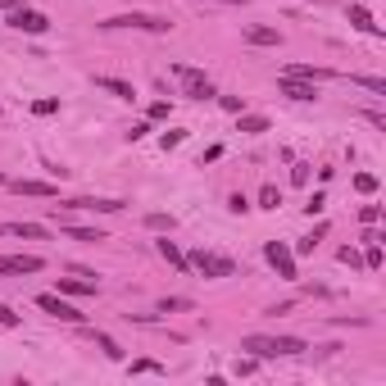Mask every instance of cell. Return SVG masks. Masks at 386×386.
<instances>
[{"label":"cell","instance_id":"1","mask_svg":"<svg viewBox=\"0 0 386 386\" xmlns=\"http://www.w3.org/2000/svg\"><path fill=\"white\" fill-rule=\"evenodd\" d=\"M241 350H250L255 359H286V354H305L309 345L300 336H246Z\"/></svg>","mask_w":386,"mask_h":386},{"label":"cell","instance_id":"2","mask_svg":"<svg viewBox=\"0 0 386 386\" xmlns=\"http://www.w3.org/2000/svg\"><path fill=\"white\" fill-rule=\"evenodd\" d=\"M173 77L182 82V95H191V100H209V95H218L214 82H209L200 69H191V64H173Z\"/></svg>","mask_w":386,"mask_h":386},{"label":"cell","instance_id":"3","mask_svg":"<svg viewBox=\"0 0 386 386\" xmlns=\"http://www.w3.org/2000/svg\"><path fill=\"white\" fill-rule=\"evenodd\" d=\"M187 264L196 268L200 277H232L237 273V264H232L227 255H214V250H196V255H187Z\"/></svg>","mask_w":386,"mask_h":386},{"label":"cell","instance_id":"4","mask_svg":"<svg viewBox=\"0 0 386 386\" xmlns=\"http://www.w3.org/2000/svg\"><path fill=\"white\" fill-rule=\"evenodd\" d=\"M14 32H27V36H41L46 27H51V18L41 14V9H27V5H18V9H9V18H5Z\"/></svg>","mask_w":386,"mask_h":386},{"label":"cell","instance_id":"5","mask_svg":"<svg viewBox=\"0 0 386 386\" xmlns=\"http://www.w3.org/2000/svg\"><path fill=\"white\" fill-rule=\"evenodd\" d=\"M105 27H137V32H168V18H150V14H114V18H105Z\"/></svg>","mask_w":386,"mask_h":386},{"label":"cell","instance_id":"6","mask_svg":"<svg viewBox=\"0 0 386 386\" xmlns=\"http://www.w3.org/2000/svg\"><path fill=\"white\" fill-rule=\"evenodd\" d=\"M36 305L46 309L51 318H60V323H82V314L69 305V300H60V291H46V295H36Z\"/></svg>","mask_w":386,"mask_h":386},{"label":"cell","instance_id":"7","mask_svg":"<svg viewBox=\"0 0 386 386\" xmlns=\"http://www.w3.org/2000/svg\"><path fill=\"white\" fill-rule=\"evenodd\" d=\"M264 255H268V264L277 268V277H295V255L282 246V241H268V246H264Z\"/></svg>","mask_w":386,"mask_h":386},{"label":"cell","instance_id":"8","mask_svg":"<svg viewBox=\"0 0 386 386\" xmlns=\"http://www.w3.org/2000/svg\"><path fill=\"white\" fill-rule=\"evenodd\" d=\"M5 273H18V277L41 273V259H36V255H0V277H5Z\"/></svg>","mask_w":386,"mask_h":386},{"label":"cell","instance_id":"9","mask_svg":"<svg viewBox=\"0 0 386 386\" xmlns=\"http://www.w3.org/2000/svg\"><path fill=\"white\" fill-rule=\"evenodd\" d=\"M9 191H14V196H41V200H55V196H60V187H51V182H36V178L9 182Z\"/></svg>","mask_w":386,"mask_h":386},{"label":"cell","instance_id":"10","mask_svg":"<svg viewBox=\"0 0 386 386\" xmlns=\"http://www.w3.org/2000/svg\"><path fill=\"white\" fill-rule=\"evenodd\" d=\"M282 95H291V100H300V105H309V100H318V91H314V82H305V77H286L282 73Z\"/></svg>","mask_w":386,"mask_h":386},{"label":"cell","instance_id":"11","mask_svg":"<svg viewBox=\"0 0 386 386\" xmlns=\"http://www.w3.org/2000/svg\"><path fill=\"white\" fill-rule=\"evenodd\" d=\"M69 209H91V214H119L123 200H69Z\"/></svg>","mask_w":386,"mask_h":386},{"label":"cell","instance_id":"12","mask_svg":"<svg viewBox=\"0 0 386 386\" xmlns=\"http://www.w3.org/2000/svg\"><path fill=\"white\" fill-rule=\"evenodd\" d=\"M246 41H250V46H277L282 36H277V27H259V23H250V27H246Z\"/></svg>","mask_w":386,"mask_h":386},{"label":"cell","instance_id":"13","mask_svg":"<svg viewBox=\"0 0 386 386\" xmlns=\"http://www.w3.org/2000/svg\"><path fill=\"white\" fill-rule=\"evenodd\" d=\"M350 23L359 27V32H368V36H382V27L373 23V14H368V9H364V5H350Z\"/></svg>","mask_w":386,"mask_h":386},{"label":"cell","instance_id":"14","mask_svg":"<svg viewBox=\"0 0 386 386\" xmlns=\"http://www.w3.org/2000/svg\"><path fill=\"white\" fill-rule=\"evenodd\" d=\"M60 291L64 295H95V282H86V277H60Z\"/></svg>","mask_w":386,"mask_h":386},{"label":"cell","instance_id":"15","mask_svg":"<svg viewBox=\"0 0 386 386\" xmlns=\"http://www.w3.org/2000/svg\"><path fill=\"white\" fill-rule=\"evenodd\" d=\"M154 246H159V255H164V259H168V264H173V268H182V273H187V268H191V264H187V255H182V250H178V246H173V241H168V237H164V241H154Z\"/></svg>","mask_w":386,"mask_h":386},{"label":"cell","instance_id":"16","mask_svg":"<svg viewBox=\"0 0 386 386\" xmlns=\"http://www.w3.org/2000/svg\"><path fill=\"white\" fill-rule=\"evenodd\" d=\"M95 86H100V91H109V95H119V100H132V86L119 82V77H95Z\"/></svg>","mask_w":386,"mask_h":386},{"label":"cell","instance_id":"17","mask_svg":"<svg viewBox=\"0 0 386 386\" xmlns=\"http://www.w3.org/2000/svg\"><path fill=\"white\" fill-rule=\"evenodd\" d=\"M64 237H73V241H86V246H95V241H105V232L100 227H64Z\"/></svg>","mask_w":386,"mask_h":386},{"label":"cell","instance_id":"18","mask_svg":"<svg viewBox=\"0 0 386 386\" xmlns=\"http://www.w3.org/2000/svg\"><path fill=\"white\" fill-rule=\"evenodd\" d=\"M286 77H305V82H323V77H332L327 69H314V64H295V69H286Z\"/></svg>","mask_w":386,"mask_h":386},{"label":"cell","instance_id":"19","mask_svg":"<svg viewBox=\"0 0 386 386\" xmlns=\"http://www.w3.org/2000/svg\"><path fill=\"white\" fill-rule=\"evenodd\" d=\"M350 82H354V86H364V91H373V95H386V77H368V73H354Z\"/></svg>","mask_w":386,"mask_h":386},{"label":"cell","instance_id":"20","mask_svg":"<svg viewBox=\"0 0 386 386\" xmlns=\"http://www.w3.org/2000/svg\"><path fill=\"white\" fill-rule=\"evenodd\" d=\"M241 132L259 137V132H268V119H264V114H241Z\"/></svg>","mask_w":386,"mask_h":386},{"label":"cell","instance_id":"21","mask_svg":"<svg viewBox=\"0 0 386 386\" xmlns=\"http://www.w3.org/2000/svg\"><path fill=\"white\" fill-rule=\"evenodd\" d=\"M354 187H359L364 196H373V191H378V178H373V173H354Z\"/></svg>","mask_w":386,"mask_h":386},{"label":"cell","instance_id":"22","mask_svg":"<svg viewBox=\"0 0 386 386\" xmlns=\"http://www.w3.org/2000/svg\"><path fill=\"white\" fill-rule=\"evenodd\" d=\"M277 200H282V196H277V187H264V191H259V205H264V209H277Z\"/></svg>","mask_w":386,"mask_h":386},{"label":"cell","instance_id":"23","mask_svg":"<svg viewBox=\"0 0 386 386\" xmlns=\"http://www.w3.org/2000/svg\"><path fill=\"white\" fill-rule=\"evenodd\" d=\"M364 264H368V268H382V246H378V241H368V255H364Z\"/></svg>","mask_w":386,"mask_h":386},{"label":"cell","instance_id":"24","mask_svg":"<svg viewBox=\"0 0 386 386\" xmlns=\"http://www.w3.org/2000/svg\"><path fill=\"white\" fill-rule=\"evenodd\" d=\"M95 345H100V350H105V354H109V359H123V350H119V345H114V341H109V336H95Z\"/></svg>","mask_w":386,"mask_h":386},{"label":"cell","instance_id":"25","mask_svg":"<svg viewBox=\"0 0 386 386\" xmlns=\"http://www.w3.org/2000/svg\"><path fill=\"white\" fill-rule=\"evenodd\" d=\"M146 223H150L154 232H164V227H168V232H173V218H168V214H150V218H146Z\"/></svg>","mask_w":386,"mask_h":386},{"label":"cell","instance_id":"26","mask_svg":"<svg viewBox=\"0 0 386 386\" xmlns=\"http://www.w3.org/2000/svg\"><path fill=\"white\" fill-rule=\"evenodd\" d=\"M359 218H364V223L373 227V223H378V218H382V209H378V205H364V209H359Z\"/></svg>","mask_w":386,"mask_h":386},{"label":"cell","instance_id":"27","mask_svg":"<svg viewBox=\"0 0 386 386\" xmlns=\"http://www.w3.org/2000/svg\"><path fill=\"white\" fill-rule=\"evenodd\" d=\"M0 327H18V314L9 305H0Z\"/></svg>","mask_w":386,"mask_h":386},{"label":"cell","instance_id":"28","mask_svg":"<svg viewBox=\"0 0 386 386\" xmlns=\"http://www.w3.org/2000/svg\"><path fill=\"white\" fill-rule=\"evenodd\" d=\"M55 109H60V100H36L32 105V114H41V119H46V114H55Z\"/></svg>","mask_w":386,"mask_h":386},{"label":"cell","instance_id":"29","mask_svg":"<svg viewBox=\"0 0 386 386\" xmlns=\"http://www.w3.org/2000/svg\"><path fill=\"white\" fill-rule=\"evenodd\" d=\"M341 264H350V268H359V264H364V259H359V255H354V250H350V246H345V250H341Z\"/></svg>","mask_w":386,"mask_h":386},{"label":"cell","instance_id":"30","mask_svg":"<svg viewBox=\"0 0 386 386\" xmlns=\"http://www.w3.org/2000/svg\"><path fill=\"white\" fill-rule=\"evenodd\" d=\"M132 373H159V364H154V359H141V364H132Z\"/></svg>","mask_w":386,"mask_h":386},{"label":"cell","instance_id":"31","mask_svg":"<svg viewBox=\"0 0 386 386\" xmlns=\"http://www.w3.org/2000/svg\"><path fill=\"white\" fill-rule=\"evenodd\" d=\"M0 9H5V14H9V9H18V0H0Z\"/></svg>","mask_w":386,"mask_h":386},{"label":"cell","instance_id":"32","mask_svg":"<svg viewBox=\"0 0 386 386\" xmlns=\"http://www.w3.org/2000/svg\"><path fill=\"white\" fill-rule=\"evenodd\" d=\"M223 5H246V0H223Z\"/></svg>","mask_w":386,"mask_h":386},{"label":"cell","instance_id":"33","mask_svg":"<svg viewBox=\"0 0 386 386\" xmlns=\"http://www.w3.org/2000/svg\"><path fill=\"white\" fill-rule=\"evenodd\" d=\"M314 5H327V0H314Z\"/></svg>","mask_w":386,"mask_h":386},{"label":"cell","instance_id":"34","mask_svg":"<svg viewBox=\"0 0 386 386\" xmlns=\"http://www.w3.org/2000/svg\"><path fill=\"white\" fill-rule=\"evenodd\" d=\"M0 187H5V178H0Z\"/></svg>","mask_w":386,"mask_h":386}]
</instances>
